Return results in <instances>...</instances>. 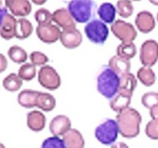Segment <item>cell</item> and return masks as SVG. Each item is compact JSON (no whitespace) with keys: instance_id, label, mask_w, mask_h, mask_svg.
I'll list each match as a JSON object with an SVG mask.
<instances>
[{"instance_id":"obj_1","label":"cell","mask_w":158,"mask_h":148,"mask_svg":"<svg viewBox=\"0 0 158 148\" xmlns=\"http://www.w3.org/2000/svg\"><path fill=\"white\" fill-rule=\"evenodd\" d=\"M120 76L109 66H103L96 76V89L101 95L111 100L118 94Z\"/></svg>"},{"instance_id":"obj_2","label":"cell","mask_w":158,"mask_h":148,"mask_svg":"<svg viewBox=\"0 0 158 148\" xmlns=\"http://www.w3.org/2000/svg\"><path fill=\"white\" fill-rule=\"evenodd\" d=\"M119 133L125 138H134L139 134L142 116L133 108L123 109L116 115Z\"/></svg>"},{"instance_id":"obj_3","label":"cell","mask_w":158,"mask_h":148,"mask_svg":"<svg viewBox=\"0 0 158 148\" xmlns=\"http://www.w3.org/2000/svg\"><path fill=\"white\" fill-rule=\"evenodd\" d=\"M96 9V2L91 0L71 1L68 3V10L78 23H86L94 17Z\"/></svg>"},{"instance_id":"obj_4","label":"cell","mask_w":158,"mask_h":148,"mask_svg":"<svg viewBox=\"0 0 158 148\" xmlns=\"http://www.w3.org/2000/svg\"><path fill=\"white\" fill-rule=\"evenodd\" d=\"M119 129L117 121L106 118L95 129V137L101 144L112 146L118 138Z\"/></svg>"},{"instance_id":"obj_5","label":"cell","mask_w":158,"mask_h":148,"mask_svg":"<svg viewBox=\"0 0 158 148\" xmlns=\"http://www.w3.org/2000/svg\"><path fill=\"white\" fill-rule=\"evenodd\" d=\"M84 32L91 42L96 44H102L109 36V29L105 22L99 19H93L84 27Z\"/></svg>"},{"instance_id":"obj_6","label":"cell","mask_w":158,"mask_h":148,"mask_svg":"<svg viewBox=\"0 0 158 148\" xmlns=\"http://www.w3.org/2000/svg\"><path fill=\"white\" fill-rule=\"evenodd\" d=\"M38 81L44 88L54 91L61 85V78L57 71L49 65H44L40 68L38 72Z\"/></svg>"},{"instance_id":"obj_7","label":"cell","mask_w":158,"mask_h":148,"mask_svg":"<svg viewBox=\"0 0 158 148\" xmlns=\"http://www.w3.org/2000/svg\"><path fill=\"white\" fill-rule=\"evenodd\" d=\"M111 31L122 43H132L137 37V31L134 27L123 20H116L111 25Z\"/></svg>"},{"instance_id":"obj_8","label":"cell","mask_w":158,"mask_h":148,"mask_svg":"<svg viewBox=\"0 0 158 148\" xmlns=\"http://www.w3.org/2000/svg\"><path fill=\"white\" fill-rule=\"evenodd\" d=\"M140 61L144 67L154 66L158 61V43L154 39H148L140 48Z\"/></svg>"},{"instance_id":"obj_9","label":"cell","mask_w":158,"mask_h":148,"mask_svg":"<svg viewBox=\"0 0 158 148\" xmlns=\"http://www.w3.org/2000/svg\"><path fill=\"white\" fill-rule=\"evenodd\" d=\"M17 20L13 15L8 13L7 7H1V27L0 35L3 39L9 40L16 37V28Z\"/></svg>"},{"instance_id":"obj_10","label":"cell","mask_w":158,"mask_h":148,"mask_svg":"<svg viewBox=\"0 0 158 148\" xmlns=\"http://www.w3.org/2000/svg\"><path fill=\"white\" fill-rule=\"evenodd\" d=\"M61 31L57 25L46 24L38 25L36 27V35L42 42L52 44L58 41L60 38Z\"/></svg>"},{"instance_id":"obj_11","label":"cell","mask_w":158,"mask_h":148,"mask_svg":"<svg viewBox=\"0 0 158 148\" xmlns=\"http://www.w3.org/2000/svg\"><path fill=\"white\" fill-rule=\"evenodd\" d=\"M59 40L67 49H76L82 42V35L77 28L63 30Z\"/></svg>"},{"instance_id":"obj_12","label":"cell","mask_w":158,"mask_h":148,"mask_svg":"<svg viewBox=\"0 0 158 148\" xmlns=\"http://www.w3.org/2000/svg\"><path fill=\"white\" fill-rule=\"evenodd\" d=\"M71 129V120L68 116L60 114L55 116L49 123V131L54 137L64 136Z\"/></svg>"},{"instance_id":"obj_13","label":"cell","mask_w":158,"mask_h":148,"mask_svg":"<svg viewBox=\"0 0 158 148\" xmlns=\"http://www.w3.org/2000/svg\"><path fill=\"white\" fill-rule=\"evenodd\" d=\"M53 22L63 30H71L76 28V22L72 17L69 10L66 8H59L53 12Z\"/></svg>"},{"instance_id":"obj_14","label":"cell","mask_w":158,"mask_h":148,"mask_svg":"<svg viewBox=\"0 0 158 148\" xmlns=\"http://www.w3.org/2000/svg\"><path fill=\"white\" fill-rule=\"evenodd\" d=\"M5 5L16 17H26L31 12V4L27 0H6Z\"/></svg>"},{"instance_id":"obj_15","label":"cell","mask_w":158,"mask_h":148,"mask_svg":"<svg viewBox=\"0 0 158 148\" xmlns=\"http://www.w3.org/2000/svg\"><path fill=\"white\" fill-rule=\"evenodd\" d=\"M135 25L139 31L147 34L155 28V18L150 12L141 11L136 16Z\"/></svg>"},{"instance_id":"obj_16","label":"cell","mask_w":158,"mask_h":148,"mask_svg":"<svg viewBox=\"0 0 158 148\" xmlns=\"http://www.w3.org/2000/svg\"><path fill=\"white\" fill-rule=\"evenodd\" d=\"M27 123L31 130L33 132H40L45 127L46 118L42 112L33 110L27 113Z\"/></svg>"},{"instance_id":"obj_17","label":"cell","mask_w":158,"mask_h":148,"mask_svg":"<svg viewBox=\"0 0 158 148\" xmlns=\"http://www.w3.org/2000/svg\"><path fill=\"white\" fill-rule=\"evenodd\" d=\"M67 148H84L85 141L81 133L75 128H71L70 130L63 136Z\"/></svg>"},{"instance_id":"obj_18","label":"cell","mask_w":158,"mask_h":148,"mask_svg":"<svg viewBox=\"0 0 158 148\" xmlns=\"http://www.w3.org/2000/svg\"><path fill=\"white\" fill-rule=\"evenodd\" d=\"M132 96L129 94L118 91V94L110 101V107L116 113H120L121 111L129 107Z\"/></svg>"},{"instance_id":"obj_19","label":"cell","mask_w":158,"mask_h":148,"mask_svg":"<svg viewBox=\"0 0 158 148\" xmlns=\"http://www.w3.org/2000/svg\"><path fill=\"white\" fill-rule=\"evenodd\" d=\"M40 91L33 90H23L17 96V102L22 107L27 109H31L36 107L37 97Z\"/></svg>"},{"instance_id":"obj_20","label":"cell","mask_w":158,"mask_h":148,"mask_svg":"<svg viewBox=\"0 0 158 148\" xmlns=\"http://www.w3.org/2000/svg\"><path fill=\"white\" fill-rule=\"evenodd\" d=\"M108 66L111 69H113L118 75L122 76L129 72L131 68V63L128 59L121 58L118 55H114L110 59Z\"/></svg>"},{"instance_id":"obj_21","label":"cell","mask_w":158,"mask_h":148,"mask_svg":"<svg viewBox=\"0 0 158 148\" xmlns=\"http://www.w3.org/2000/svg\"><path fill=\"white\" fill-rule=\"evenodd\" d=\"M97 14L101 21L105 23L113 24L115 22L116 8L110 2H103L100 5L97 10Z\"/></svg>"},{"instance_id":"obj_22","label":"cell","mask_w":158,"mask_h":148,"mask_svg":"<svg viewBox=\"0 0 158 148\" xmlns=\"http://www.w3.org/2000/svg\"><path fill=\"white\" fill-rule=\"evenodd\" d=\"M56 105V100L51 94L44 93L40 91L37 97L36 107L45 112L53 110Z\"/></svg>"},{"instance_id":"obj_23","label":"cell","mask_w":158,"mask_h":148,"mask_svg":"<svg viewBox=\"0 0 158 148\" xmlns=\"http://www.w3.org/2000/svg\"><path fill=\"white\" fill-rule=\"evenodd\" d=\"M119 76H120V86H119L118 91L133 96V91L137 87V84H138L135 76L128 72Z\"/></svg>"},{"instance_id":"obj_24","label":"cell","mask_w":158,"mask_h":148,"mask_svg":"<svg viewBox=\"0 0 158 148\" xmlns=\"http://www.w3.org/2000/svg\"><path fill=\"white\" fill-rule=\"evenodd\" d=\"M33 26L29 20L26 18H20L17 22L16 28V38L19 39H25L32 34Z\"/></svg>"},{"instance_id":"obj_25","label":"cell","mask_w":158,"mask_h":148,"mask_svg":"<svg viewBox=\"0 0 158 148\" xmlns=\"http://www.w3.org/2000/svg\"><path fill=\"white\" fill-rule=\"evenodd\" d=\"M138 79L146 86H152L156 82V74L149 67H142L137 72Z\"/></svg>"},{"instance_id":"obj_26","label":"cell","mask_w":158,"mask_h":148,"mask_svg":"<svg viewBox=\"0 0 158 148\" xmlns=\"http://www.w3.org/2000/svg\"><path fill=\"white\" fill-rule=\"evenodd\" d=\"M22 80L18 74L11 73L7 76L2 81V86L5 90L10 92H15L19 90L22 86Z\"/></svg>"},{"instance_id":"obj_27","label":"cell","mask_w":158,"mask_h":148,"mask_svg":"<svg viewBox=\"0 0 158 148\" xmlns=\"http://www.w3.org/2000/svg\"><path fill=\"white\" fill-rule=\"evenodd\" d=\"M116 53L117 55L121 58L126 59H133L137 54V48L136 45L132 43H121L118 44L117 49H116Z\"/></svg>"},{"instance_id":"obj_28","label":"cell","mask_w":158,"mask_h":148,"mask_svg":"<svg viewBox=\"0 0 158 148\" xmlns=\"http://www.w3.org/2000/svg\"><path fill=\"white\" fill-rule=\"evenodd\" d=\"M7 54L9 59L16 64H22L27 61V54L24 49L18 45H12L9 48Z\"/></svg>"},{"instance_id":"obj_29","label":"cell","mask_w":158,"mask_h":148,"mask_svg":"<svg viewBox=\"0 0 158 148\" xmlns=\"http://www.w3.org/2000/svg\"><path fill=\"white\" fill-rule=\"evenodd\" d=\"M35 75H36L35 66L30 63L24 64L18 69V76L23 81H31L32 79L35 78Z\"/></svg>"},{"instance_id":"obj_30","label":"cell","mask_w":158,"mask_h":148,"mask_svg":"<svg viewBox=\"0 0 158 148\" xmlns=\"http://www.w3.org/2000/svg\"><path fill=\"white\" fill-rule=\"evenodd\" d=\"M116 7L118 14L121 17L128 18L133 13V6L131 1L128 0H120L116 2Z\"/></svg>"},{"instance_id":"obj_31","label":"cell","mask_w":158,"mask_h":148,"mask_svg":"<svg viewBox=\"0 0 158 148\" xmlns=\"http://www.w3.org/2000/svg\"><path fill=\"white\" fill-rule=\"evenodd\" d=\"M35 19L38 25L51 24L53 22V13L46 8H40L35 13Z\"/></svg>"},{"instance_id":"obj_32","label":"cell","mask_w":158,"mask_h":148,"mask_svg":"<svg viewBox=\"0 0 158 148\" xmlns=\"http://www.w3.org/2000/svg\"><path fill=\"white\" fill-rule=\"evenodd\" d=\"M142 104L146 108L150 109L154 106L158 105V92L150 91L142 96Z\"/></svg>"},{"instance_id":"obj_33","label":"cell","mask_w":158,"mask_h":148,"mask_svg":"<svg viewBox=\"0 0 158 148\" xmlns=\"http://www.w3.org/2000/svg\"><path fill=\"white\" fill-rule=\"evenodd\" d=\"M40 148H67L63 138L59 137H49L42 142Z\"/></svg>"},{"instance_id":"obj_34","label":"cell","mask_w":158,"mask_h":148,"mask_svg":"<svg viewBox=\"0 0 158 148\" xmlns=\"http://www.w3.org/2000/svg\"><path fill=\"white\" fill-rule=\"evenodd\" d=\"M145 133L152 140H158V118L152 119L146 125Z\"/></svg>"},{"instance_id":"obj_35","label":"cell","mask_w":158,"mask_h":148,"mask_svg":"<svg viewBox=\"0 0 158 148\" xmlns=\"http://www.w3.org/2000/svg\"><path fill=\"white\" fill-rule=\"evenodd\" d=\"M30 59L35 66H44L49 62V58L42 52L34 51L30 54Z\"/></svg>"},{"instance_id":"obj_36","label":"cell","mask_w":158,"mask_h":148,"mask_svg":"<svg viewBox=\"0 0 158 148\" xmlns=\"http://www.w3.org/2000/svg\"><path fill=\"white\" fill-rule=\"evenodd\" d=\"M0 57H1V62H0V64H1V66H0L1 70L0 71H1V72H3L7 68V61L6 58H5V56L2 54H1Z\"/></svg>"},{"instance_id":"obj_37","label":"cell","mask_w":158,"mask_h":148,"mask_svg":"<svg viewBox=\"0 0 158 148\" xmlns=\"http://www.w3.org/2000/svg\"><path fill=\"white\" fill-rule=\"evenodd\" d=\"M149 110H150V116L152 119L158 118V105L151 108Z\"/></svg>"},{"instance_id":"obj_38","label":"cell","mask_w":158,"mask_h":148,"mask_svg":"<svg viewBox=\"0 0 158 148\" xmlns=\"http://www.w3.org/2000/svg\"><path fill=\"white\" fill-rule=\"evenodd\" d=\"M110 148H129L128 146V145L126 143L123 142H119L118 143H115L114 145L111 146Z\"/></svg>"},{"instance_id":"obj_39","label":"cell","mask_w":158,"mask_h":148,"mask_svg":"<svg viewBox=\"0 0 158 148\" xmlns=\"http://www.w3.org/2000/svg\"><path fill=\"white\" fill-rule=\"evenodd\" d=\"M46 2V1H40V2H36V1H33V3H35V4H44V3H45Z\"/></svg>"},{"instance_id":"obj_40","label":"cell","mask_w":158,"mask_h":148,"mask_svg":"<svg viewBox=\"0 0 158 148\" xmlns=\"http://www.w3.org/2000/svg\"><path fill=\"white\" fill-rule=\"evenodd\" d=\"M151 3H152V4L155 5H158V1H150Z\"/></svg>"},{"instance_id":"obj_41","label":"cell","mask_w":158,"mask_h":148,"mask_svg":"<svg viewBox=\"0 0 158 148\" xmlns=\"http://www.w3.org/2000/svg\"><path fill=\"white\" fill-rule=\"evenodd\" d=\"M156 20H157V22H158V12H157V14H156Z\"/></svg>"},{"instance_id":"obj_42","label":"cell","mask_w":158,"mask_h":148,"mask_svg":"<svg viewBox=\"0 0 158 148\" xmlns=\"http://www.w3.org/2000/svg\"><path fill=\"white\" fill-rule=\"evenodd\" d=\"M2 146V148H4V146H3V145H2V146Z\"/></svg>"}]
</instances>
